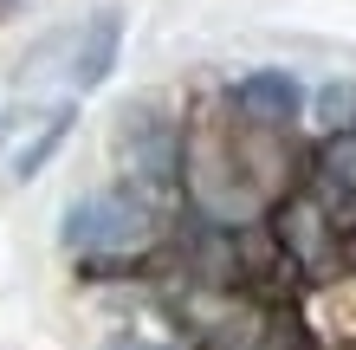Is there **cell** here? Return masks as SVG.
Masks as SVG:
<instances>
[{
	"mask_svg": "<svg viewBox=\"0 0 356 350\" xmlns=\"http://www.w3.org/2000/svg\"><path fill=\"white\" fill-rule=\"evenodd\" d=\"M117 39H123V13L97 7L78 26L39 39V52L13 72V85L19 91H97L117 65Z\"/></svg>",
	"mask_w": 356,
	"mask_h": 350,
	"instance_id": "7a4b0ae2",
	"label": "cell"
},
{
	"mask_svg": "<svg viewBox=\"0 0 356 350\" xmlns=\"http://www.w3.org/2000/svg\"><path fill=\"white\" fill-rule=\"evenodd\" d=\"M279 240H285V253H298L305 266H324L330 260V228H324V214H318V201H285L279 208Z\"/></svg>",
	"mask_w": 356,
	"mask_h": 350,
	"instance_id": "277c9868",
	"label": "cell"
},
{
	"mask_svg": "<svg viewBox=\"0 0 356 350\" xmlns=\"http://www.w3.org/2000/svg\"><path fill=\"white\" fill-rule=\"evenodd\" d=\"M318 111H324L330 130H356V91H350V85H343V91H324Z\"/></svg>",
	"mask_w": 356,
	"mask_h": 350,
	"instance_id": "52a82bcc",
	"label": "cell"
},
{
	"mask_svg": "<svg viewBox=\"0 0 356 350\" xmlns=\"http://www.w3.org/2000/svg\"><path fill=\"white\" fill-rule=\"evenodd\" d=\"M58 240L91 266H136L162 246V208L143 189H97L65 208Z\"/></svg>",
	"mask_w": 356,
	"mask_h": 350,
	"instance_id": "6da1fadb",
	"label": "cell"
},
{
	"mask_svg": "<svg viewBox=\"0 0 356 350\" xmlns=\"http://www.w3.org/2000/svg\"><path fill=\"white\" fill-rule=\"evenodd\" d=\"M311 175H318V189L330 201H350L356 208V130H330L318 143V156H311Z\"/></svg>",
	"mask_w": 356,
	"mask_h": 350,
	"instance_id": "5b68a950",
	"label": "cell"
},
{
	"mask_svg": "<svg viewBox=\"0 0 356 350\" xmlns=\"http://www.w3.org/2000/svg\"><path fill=\"white\" fill-rule=\"evenodd\" d=\"M7 130H13V117H7V111H0V150H7Z\"/></svg>",
	"mask_w": 356,
	"mask_h": 350,
	"instance_id": "9c48e42d",
	"label": "cell"
},
{
	"mask_svg": "<svg viewBox=\"0 0 356 350\" xmlns=\"http://www.w3.org/2000/svg\"><path fill=\"white\" fill-rule=\"evenodd\" d=\"M104 350H162V344H149V337H117V344H104Z\"/></svg>",
	"mask_w": 356,
	"mask_h": 350,
	"instance_id": "ba28073f",
	"label": "cell"
},
{
	"mask_svg": "<svg viewBox=\"0 0 356 350\" xmlns=\"http://www.w3.org/2000/svg\"><path fill=\"white\" fill-rule=\"evenodd\" d=\"M72 123H78V111H72V104H58V111L46 117V130H39V136L26 143V150L13 156V175H19V182H33V175H39V169H46V162L58 156V143L72 136Z\"/></svg>",
	"mask_w": 356,
	"mask_h": 350,
	"instance_id": "8992f818",
	"label": "cell"
},
{
	"mask_svg": "<svg viewBox=\"0 0 356 350\" xmlns=\"http://www.w3.org/2000/svg\"><path fill=\"white\" fill-rule=\"evenodd\" d=\"M227 111L240 123H259V130H291L298 111H305V85L291 72H246L227 91Z\"/></svg>",
	"mask_w": 356,
	"mask_h": 350,
	"instance_id": "3957f363",
	"label": "cell"
}]
</instances>
